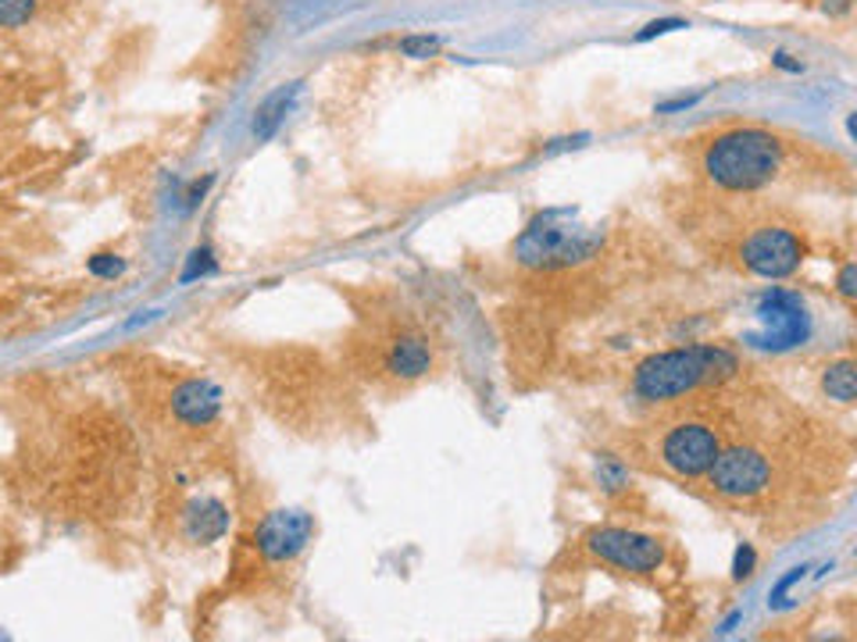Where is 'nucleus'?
Masks as SVG:
<instances>
[{
	"mask_svg": "<svg viewBox=\"0 0 857 642\" xmlns=\"http://www.w3.org/2000/svg\"><path fill=\"white\" fill-rule=\"evenodd\" d=\"M783 168V143L764 129H732L708 147L704 172L715 186L729 193L761 190Z\"/></svg>",
	"mask_w": 857,
	"mask_h": 642,
	"instance_id": "nucleus-1",
	"label": "nucleus"
},
{
	"mask_svg": "<svg viewBox=\"0 0 857 642\" xmlns=\"http://www.w3.org/2000/svg\"><path fill=\"white\" fill-rule=\"evenodd\" d=\"M736 372V357L721 346H686V350H668V354H654L646 357L633 389L640 400L646 404H661V400H675V396L694 393L704 382H721Z\"/></svg>",
	"mask_w": 857,
	"mask_h": 642,
	"instance_id": "nucleus-2",
	"label": "nucleus"
},
{
	"mask_svg": "<svg viewBox=\"0 0 857 642\" xmlns=\"http://www.w3.org/2000/svg\"><path fill=\"white\" fill-rule=\"evenodd\" d=\"M600 250V233L576 222V211H544L518 239V261L529 268H568Z\"/></svg>",
	"mask_w": 857,
	"mask_h": 642,
	"instance_id": "nucleus-3",
	"label": "nucleus"
},
{
	"mask_svg": "<svg viewBox=\"0 0 857 642\" xmlns=\"http://www.w3.org/2000/svg\"><path fill=\"white\" fill-rule=\"evenodd\" d=\"M761 332H750L747 343L758 350H772V354H786V350L807 343L811 335V314L804 300L790 293V289H769L758 303Z\"/></svg>",
	"mask_w": 857,
	"mask_h": 642,
	"instance_id": "nucleus-4",
	"label": "nucleus"
},
{
	"mask_svg": "<svg viewBox=\"0 0 857 642\" xmlns=\"http://www.w3.org/2000/svg\"><path fill=\"white\" fill-rule=\"evenodd\" d=\"M740 257H743V268L754 271L758 279H790V275L804 265L807 243L796 236L793 228L764 225L743 239Z\"/></svg>",
	"mask_w": 857,
	"mask_h": 642,
	"instance_id": "nucleus-5",
	"label": "nucleus"
},
{
	"mask_svg": "<svg viewBox=\"0 0 857 642\" xmlns=\"http://www.w3.org/2000/svg\"><path fill=\"white\" fill-rule=\"evenodd\" d=\"M708 482L726 500H754L758 493L769 489L772 464L754 447H729V450H718V457L711 461Z\"/></svg>",
	"mask_w": 857,
	"mask_h": 642,
	"instance_id": "nucleus-6",
	"label": "nucleus"
},
{
	"mask_svg": "<svg viewBox=\"0 0 857 642\" xmlns=\"http://www.w3.org/2000/svg\"><path fill=\"white\" fill-rule=\"evenodd\" d=\"M590 554L633 575H654L665 564V546L633 528H593L586 535Z\"/></svg>",
	"mask_w": 857,
	"mask_h": 642,
	"instance_id": "nucleus-7",
	"label": "nucleus"
},
{
	"mask_svg": "<svg viewBox=\"0 0 857 642\" xmlns=\"http://www.w3.org/2000/svg\"><path fill=\"white\" fill-rule=\"evenodd\" d=\"M718 450H721L718 432L704 421H679L668 428L665 439H661V461L683 479L708 475Z\"/></svg>",
	"mask_w": 857,
	"mask_h": 642,
	"instance_id": "nucleus-8",
	"label": "nucleus"
},
{
	"mask_svg": "<svg viewBox=\"0 0 857 642\" xmlns=\"http://www.w3.org/2000/svg\"><path fill=\"white\" fill-rule=\"evenodd\" d=\"M311 532H314L311 514H304V511H272L258 525V532H254V543H258L265 560L282 564V560H293L300 549L308 546Z\"/></svg>",
	"mask_w": 857,
	"mask_h": 642,
	"instance_id": "nucleus-9",
	"label": "nucleus"
},
{
	"mask_svg": "<svg viewBox=\"0 0 857 642\" xmlns=\"http://www.w3.org/2000/svg\"><path fill=\"white\" fill-rule=\"evenodd\" d=\"M172 410H175V418L183 421V425L204 428V425H212L218 418L222 389L212 386L207 378H190V382H183V386L172 393Z\"/></svg>",
	"mask_w": 857,
	"mask_h": 642,
	"instance_id": "nucleus-10",
	"label": "nucleus"
},
{
	"mask_svg": "<svg viewBox=\"0 0 857 642\" xmlns=\"http://www.w3.org/2000/svg\"><path fill=\"white\" fill-rule=\"evenodd\" d=\"M229 528V511L218 500H197L186 511V532L193 543H215Z\"/></svg>",
	"mask_w": 857,
	"mask_h": 642,
	"instance_id": "nucleus-11",
	"label": "nucleus"
},
{
	"mask_svg": "<svg viewBox=\"0 0 857 642\" xmlns=\"http://www.w3.org/2000/svg\"><path fill=\"white\" fill-rule=\"evenodd\" d=\"M386 368L400 375V378H422L432 368V354L429 346L418 340V335H404L386 354Z\"/></svg>",
	"mask_w": 857,
	"mask_h": 642,
	"instance_id": "nucleus-12",
	"label": "nucleus"
},
{
	"mask_svg": "<svg viewBox=\"0 0 857 642\" xmlns=\"http://www.w3.org/2000/svg\"><path fill=\"white\" fill-rule=\"evenodd\" d=\"M297 94H300V83H290V86H279L276 94H268L261 100V107L254 111V136H258V140H272L276 129H279V121L293 107Z\"/></svg>",
	"mask_w": 857,
	"mask_h": 642,
	"instance_id": "nucleus-13",
	"label": "nucleus"
},
{
	"mask_svg": "<svg viewBox=\"0 0 857 642\" xmlns=\"http://www.w3.org/2000/svg\"><path fill=\"white\" fill-rule=\"evenodd\" d=\"M822 389H825V396H829V400H836V404H854V396H857L854 361H836V364H829V368H825V375H822Z\"/></svg>",
	"mask_w": 857,
	"mask_h": 642,
	"instance_id": "nucleus-14",
	"label": "nucleus"
},
{
	"mask_svg": "<svg viewBox=\"0 0 857 642\" xmlns=\"http://www.w3.org/2000/svg\"><path fill=\"white\" fill-rule=\"evenodd\" d=\"M36 0H0V29H19L33 19Z\"/></svg>",
	"mask_w": 857,
	"mask_h": 642,
	"instance_id": "nucleus-15",
	"label": "nucleus"
},
{
	"mask_svg": "<svg viewBox=\"0 0 857 642\" xmlns=\"http://www.w3.org/2000/svg\"><path fill=\"white\" fill-rule=\"evenodd\" d=\"M443 47V40L440 36H404L400 40V54L404 57H418V61H422V57H432L436 51H440Z\"/></svg>",
	"mask_w": 857,
	"mask_h": 642,
	"instance_id": "nucleus-16",
	"label": "nucleus"
},
{
	"mask_svg": "<svg viewBox=\"0 0 857 642\" xmlns=\"http://www.w3.org/2000/svg\"><path fill=\"white\" fill-rule=\"evenodd\" d=\"M675 29H686V22L683 19H654V22H646L640 33H636V43H646V40H657V36H668V33H675Z\"/></svg>",
	"mask_w": 857,
	"mask_h": 642,
	"instance_id": "nucleus-17",
	"label": "nucleus"
},
{
	"mask_svg": "<svg viewBox=\"0 0 857 642\" xmlns=\"http://www.w3.org/2000/svg\"><path fill=\"white\" fill-rule=\"evenodd\" d=\"M215 271V257H212V250H193L190 254V265H186V271H183V282H193L197 275H212Z\"/></svg>",
	"mask_w": 857,
	"mask_h": 642,
	"instance_id": "nucleus-18",
	"label": "nucleus"
},
{
	"mask_svg": "<svg viewBox=\"0 0 857 642\" xmlns=\"http://www.w3.org/2000/svg\"><path fill=\"white\" fill-rule=\"evenodd\" d=\"M754 560H758V554H754V546H736V557H732V578L736 582H743V578H750L754 575Z\"/></svg>",
	"mask_w": 857,
	"mask_h": 642,
	"instance_id": "nucleus-19",
	"label": "nucleus"
},
{
	"mask_svg": "<svg viewBox=\"0 0 857 642\" xmlns=\"http://www.w3.org/2000/svg\"><path fill=\"white\" fill-rule=\"evenodd\" d=\"M122 261H118L115 254H97V257H89V271L97 275V279H115V275H122Z\"/></svg>",
	"mask_w": 857,
	"mask_h": 642,
	"instance_id": "nucleus-20",
	"label": "nucleus"
},
{
	"mask_svg": "<svg viewBox=\"0 0 857 642\" xmlns=\"http://www.w3.org/2000/svg\"><path fill=\"white\" fill-rule=\"evenodd\" d=\"M804 571H807V568H804V564H801V568H793V571H790V575L783 578V582H779V586L772 589V596H769V603H772V607H783V603H786V592H790V589H793L796 582H801V578H804Z\"/></svg>",
	"mask_w": 857,
	"mask_h": 642,
	"instance_id": "nucleus-21",
	"label": "nucleus"
},
{
	"mask_svg": "<svg viewBox=\"0 0 857 642\" xmlns=\"http://www.w3.org/2000/svg\"><path fill=\"white\" fill-rule=\"evenodd\" d=\"M836 286H839V297H844V300H854V297H857V268H854V265H844V271H839Z\"/></svg>",
	"mask_w": 857,
	"mask_h": 642,
	"instance_id": "nucleus-22",
	"label": "nucleus"
},
{
	"mask_svg": "<svg viewBox=\"0 0 857 642\" xmlns=\"http://www.w3.org/2000/svg\"><path fill=\"white\" fill-rule=\"evenodd\" d=\"M700 100V94H694V97H675V100H668V104H657V115H672V111H686V107H694Z\"/></svg>",
	"mask_w": 857,
	"mask_h": 642,
	"instance_id": "nucleus-23",
	"label": "nucleus"
},
{
	"mask_svg": "<svg viewBox=\"0 0 857 642\" xmlns=\"http://www.w3.org/2000/svg\"><path fill=\"white\" fill-rule=\"evenodd\" d=\"M207 186H212V175H207L204 182H193V190L186 193V207H193V204H197V201H201V196L207 193Z\"/></svg>",
	"mask_w": 857,
	"mask_h": 642,
	"instance_id": "nucleus-24",
	"label": "nucleus"
},
{
	"mask_svg": "<svg viewBox=\"0 0 857 642\" xmlns=\"http://www.w3.org/2000/svg\"><path fill=\"white\" fill-rule=\"evenodd\" d=\"M772 61H775V65L783 68V72H801V65H796V61H790V54H783V51H779Z\"/></svg>",
	"mask_w": 857,
	"mask_h": 642,
	"instance_id": "nucleus-25",
	"label": "nucleus"
}]
</instances>
